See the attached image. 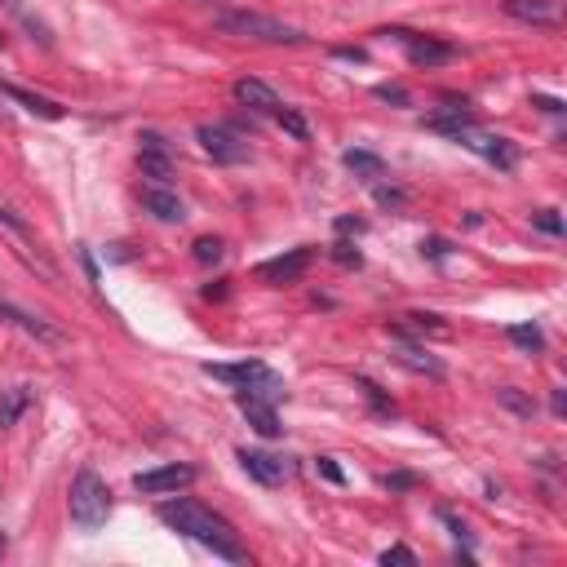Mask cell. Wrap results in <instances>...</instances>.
Segmentation results:
<instances>
[{"label": "cell", "instance_id": "obj_1", "mask_svg": "<svg viewBox=\"0 0 567 567\" xmlns=\"http://www.w3.org/2000/svg\"><path fill=\"white\" fill-rule=\"evenodd\" d=\"M160 523H169L173 532H182V536H191V541H200L204 550H213V554H218V559H226V563H244V559H249L231 523H226L222 514H213L209 505H200V501H187V497L160 501Z\"/></svg>", "mask_w": 567, "mask_h": 567}, {"label": "cell", "instance_id": "obj_2", "mask_svg": "<svg viewBox=\"0 0 567 567\" xmlns=\"http://www.w3.org/2000/svg\"><path fill=\"white\" fill-rule=\"evenodd\" d=\"M204 373L213 381L235 386V395H253V399H266V404H280L288 395L284 377L275 373V368H266L262 359H244V364H204Z\"/></svg>", "mask_w": 567, "mask_h": 567}, {"label": "cell", "instance_id": "obj_3", "mask_svg": "<svg viewBox=\"0 0 567 567\" xmlns=\"http://www.w3.org/2000/svg\"><path fill=\"white\" fill-rule=\"evenodd\" d=\"M222 36H240V40H262V45H302V32L297 27L280 23V18H266V14H253V9H222L213 18Z\"/></svg>", "mask_w": 567, "mask_h": 567}, {"label": "cell", "instance_id": "obj_4", "mask_svg": "<svg viewBox=\"0 0 567 567\" xmlns=\"http://www.w3.org/2000/svg\"><path fill=\"white\" fill-rule=\"evenodd\" d=\"M71 523H76L80 532H98L102 523L111 519V488L102 483L98 470H80L76 479H71Z\"/></svg>", "mask_w": 567, "mask_h": 567}, {"label": "cell", "instance_id": "obj_5", "mask_svg": "<svg viewBox=\"0 0 567 567\" xmlns=\"http://www.w3.org/2000/svg\"><path fill=\"white\" fill-rule=\"evenodd\" d=\"M452 142L470 147L474 156H483L488 164H497V169H514V164H519V147H514L510 138H497V133L474 129V120H470V125H461L457 133H452Z\"/></svg>", "mask_w": 567, "mask_h": 567}, {"label": "cell", "instance_id": "obj_6", "mask_svg": "<svg viewBox=\"0 0 567 567\" xmlns=\"http://www.w3.org/2000/svg\"><path fill=\"white\" fill-rule=\"evenodd\" d=\"M381 36L399 40V45L408 49V63L412 67H443V63H452V58H457V49H452V45H443V40H435V36L408 32V27H386Z\"/></svg>", "mask_w": 567, "mask_h": 567}, {"label": "cell", "instance_id": "obj_7", "mask_svg": "<svg viewBox=\"0 0 567 567\" xmlns=\"http://www.w3.org/2000/svg\"><path fill=\"white\" fill-rule=\"evenodd\" d=\"M195 138H200V147L209 151L218 164H244L249 160V142H244L231 125H200L195 129Z\"/></svg>", "mask_w": 567, "mask_h": 567}, {"label": "cell", "instance_id": "obj_8", "mask_svg": "<svg viewBox=\"0 0 567 567\" xmlns=\"http://www.w3.org/2000/svg\"><path fill=\"white\" fill-rule=\"evenodd\" d=\"M195 483V466H156V470H142L133 474V488L147 492V497H169V492H182Z\"/></svg>", "mask_w": 567, "mask_h": 567}, {"label": "cell", "instance_id": "obj_9", "mask_svg": "<svg viewBox=\"0 0 567 567\" xmlns=\"http://www.w3.org/2000/svg\"><path fill=\"white\" fill-rule=\"evenodd\" d=\"M240 466L249 470V479H257L262 488H280L284 479H293V461L275 457V452H262V448H240Z\"/></svg>", "mask_w": 567, "mask_h": 567}, {"label": "cell", "instance_id": "obj_10", "mask_svg": "<svg viewBox=\"0 0 567 567\" xmlns=\"http://www.w3.org/2000/svg\"><path fill=\"white\" fill-rule=\"evenodd\" d=\"M311 257L315 253L302 244V249H288L280 257H271V262H262V266H257V275H262L266 284H297L306 271H311Z\"/></svg>", "mask_w": 567, "mask_h": 567}, {"label": "cell", "instance_id": "obj_11", "mask_svg": "<svg viewBox=\"0 0 567 567\" xmlns=\"http://www.w3.org/2000/svg\"><path fill=\"white\" fill-rule=\"evenodd\" d=\"M138 164L151 182H173V160H169V147H164L160 133H142V151H138Z\"/></svg>", "mask_w": 567, "mask_h": 567}, {"label": "cell", "instance_id": "obj_12", "mask_svg": "<svg viewBox=\"0 0 567 567\" xmlns=\"http://www.w3.org/2000/svg\"><path fill=\"white\" fill-rule=\"evenodd\" d=\"M501 9L519 23H532V27H559V0H501Z\"/></svg>", "mask_w": 567, "mask_h": 567}, {"label": "cell", "instance_id": "obj_13", "mask_svg": "<svg viewBox=\"0 0 567 567\" xmlns=\"http://www.w3.org/2000/svg\"><path fill=\"white\" fill-rule=\"evenodd\" d=\"M235 404H240V412L249 417V426H253L262 439H280V435H284L275 404H266V399H253V395H235Z\"/></svg>", "mask_w": 567, "mask_h": 567}, {"label": "cell", "instance_id": "obj_14", "mask_svg": "<svg viewBox=\"0 0 567 567\" xmlns=\"http://www.w3.org/2000/svg\"><path fill=\"white\" fill-rule=\"evenodd\" d=\"M235 102H240V107H249V111H280L284 102H280V94H275L271 85H262V80H235Z\"/></svg>", "mask_w": 567, "mask_h": 567}, {"label": "cell", "instance_id": "obj_15", "mask_svg": "<svg viewBox=\"0 0 567 567\" xmlns=\"http://www.w3.org/2000/svg\"><path fill=\"white\" fill-rule=\"evenodd\" d=\"M0 94L5 98H14L18 107L23 111H32V116H40V120H63L67 111L58 107V102H49V98H40V94H32V89H18V85H5V80H0Z\"/></svg>", "mask_w": 567, "mask_h": 567}, {"label": "cell", "instance_id": "obj_16", "mask_svg": "<svg viewBox=\"0 0 567 567\" xmlns=\"http://www.w3.org/2000/svg\"><path fill=\"white\" fill-rule=\"evenodd\" d=\"M395 342H399V346H395V359H399L404 368H412V373H426V377H443V364H439L435 355H430V350L412 346L408 337H395Z\"/></svg>", "mask_w": 567, "mask_h": 567}, {"label": "cell", "instance_id": "obj_17", "mask_svg": "<svg viewBox=\"0 0 567 567\" xmlns=\"http://www.w3.org/2000/svg\"><path fill=\"white\" fill-rule=\"evenodd\" d=\"M142 204H147V209L156 213L160 222H182V218H187L182 200L173 191H164V187H147V191H142Z\"/></svg>", "mask_w": 567, "mask_h": 567}, {"label": "cell", "instance_id": "obj_18", "mask_svg": "<svg viewBox=\"0 0 567 567\" xmlns=\"http://www.w3.org/2000/svg\"><path fill=\"white\" fill-rule=\"evenodd\" d=\"M27 404H32V390H27V386H9V390H0V430L14 426V421L27 412Z\"/></svg>", "mask_w": 567, "mask_h": 567}, {"label": "cell", "instance_id": "obj_19", "mask_svg": "<svg viewBox=\"0 0 567 567\" xmlns=\"http://www.w3.org/2000/svg\"><path fill=\"white\" fill-rule=\"evenodd\" d=\"M342 164L355 178H364V182H381L386 178V164H381V156H373V151H346Z\"/></svg>", "mask_w": 567, "mask_h": 567}, {"label": "cell", "instance_id": "obj_20", "mask_svg": "<svg viewBox=\"0 0 567 567\" xmlns=\"http://www.w3.org/2000/svg\"><path fill=\"white\" fill-rule=\"evenodd\" d=\"M0 315H9L18 328H27V333L40 337V342H49V346H58V342H63V333H58V328H49L45 319H32L27 311H14V306H0Z\"/></svg>", "mask_w": 567, "mask_h": 567}, {"label": "cell", "instance_id": "obj_21", "mask_svg": "<svg viewBox=\"0 0 567 567\" xmlns=\"http://www.w3.org/2000/svg\"><path fill=\"white\" fill-rule=\"evenodd\" d=\"M5 9H9V14H14V18H18V23L27 27V32H32V40H40V45H49V40H54V36H49V27L40 23V18H36L32 9L23 5V0H5Z\"/></svg>", "mask_w": 567, "mask_h": 567}, {"label": "cell", "instance_id": "obj_22", "mask_svg": "<svg viewBox=\"0 0 567 567\" xmlns=\"http://www.w3.org/2000/svg\"><path fill=\"white\" fill-rule=\"evenodd\" d=\"M510 342L519 346V350H528V355L545 350V337H541V328H536V324H514L510 328Z\"/></svg>", "mask_w": 567, "mask_h": 567}, {"label": "cell", "instance_id": "obj_23", "mask_svg": "<svg viewBox=\"0 0 567 567\" xmlns=\"http://www.w3.org/2000/svg\"><path fill=\"white\" fill-rule=\"evenodd\" d=\"M222 240H213V235H204V240H195V262L200 266H213V262H222Z\"/></svg>", "mask_w": 567, "mask_h": 567}, {"label": "cell", "instance_id": "obj_24", "mask_svg": "<svg viewBox=\"0 0 567 567\" xmlns=\"http://www.w3.org/2000/svg\"><path fill=\"white\" fill-rule=\"evenodd\" d=\"M275 120H280V125H284L288 133H293V138H297V142H306V138H311V129H306V120H302V116H297V111H288V107H280V111H275Z\"/></svg>", "mask_w": 567, "mask_h": 567}, {"label": "cell", "instance_id": "obj_25", "mask_svg": "<svg viewBox=\"0 0 567 567\" xmlns=\"http://www.w3.org/2000/svg\"><path fill=\"white\" fill-rule=\"evenodd\" d=\"M373 195L381 209H408V191H399V187H377Z\"/></svg>", "mask_w": 567, "mask_h": 567}, {"label": "cell", "instance_id": "obj_26", "mask_svg": "<svg viewBox=\"0 0 567 567\" xmlns=\"http://www.w3.org/2000/svg\"><path fill=\"white\" fill-rule=\"evenodd\" d=\"M532 222H536V231H545V235H563V218L554 209H541Z\"/></svg>", "mask_w": 567, "mask_h": 567}, {"label": "cell", "instance_id": "obj_27", "mask_svg": "<svg viewBox=\"0 0 567 567\" xmlns=\"http://www.w3.org/2000/svg\"><path fill=\"white\" fill-rule=\"evenodd\" d=\"M501 404H505V408H514V412H523V417H532V399H523L514 386H505V390H501Z\"/></svg>", "mask_w": 567, "mask_h": 567}, {"label": "cell", "instance_id": "obj_28", "mask_svg": "<svg viewBox=\"0 0 567 567\" xmlns=\"http://www.w3.org/2000/svg\"><path fill=\"white\" fill-rule=\"evenodd\" d=\"M333 257H337V262H342V266H364V253H359L355 249V244H333Z\"/></svg>", "mask_w": 567, "mask_h": 567}, {"label": "cell", "instance_id": "obj_29", "mask_svg": "<svg viewBox=\"0 0 567 567\" xmlns=\"http://www.w3.org/2000/svg\"><path fill=\"white\" fill-rule=\"evenodd\" d=\"M381 563H417V554L408 550V545H390V550H381Z\"/></svg>", "mask_w": 567, "mask_h": 567}, {"label": "cell", "instance_id": "obj_30", "mask_svg": "<svg viewBox=\"0 0 567 567\" xmlns=\"http://www.w3.org/2000/svg\"><path fill=\"white\" fill-rule=\"evenodd\" d=\"M421 253L435 257V262H443V257L452 253V244H448V240H421Z\"/></svg>", "mask_w": 567, "mask_h": 567}, {"label": "cell", "instance_id": "obj_31", "mask_svg": "<svg viewBox=\"0 0 567 567\" xmlns=\"http://www.w3.org/2000/svg\"><path fill=\"white\" fill-rule=\"evenodd\" d=\"M377 98H381V102H408V89H399V85H377Z\"/></svg>", "mask_w": 567, "mask_h": 567}, {"label": "cell", "instance_id": "obj_32", "mask_svg": "<svg viewBox=\"0 0 567 567\" xmlns=\"http://www.w3.org/2000/svg\"><path fill=\"white\" fill-rule=\"evenodd\" d=\"M439 519L448 523V528H452V536H457V541H466V523H461L457 514H452V510H439Z\"/></svg>", "mask_w": 567, "mask_h": 567}, {"label": "cell", "instance_id": "obj_33", "mask_svg": "<svg viewBox=\"0 0 567 567\" xmlns=\"http://www.w3.org/2000/svg\"><path fill=\"white\" fill-rule=\"evenodd\" d=\"M319 474H324V479H333V483H342V479H346V474L337 470V461H333V457H319Z\"/></svg>", "mask_w": 567, "mask_h": 567}, {"label": "cell", "instance_id": "obj_34", "mask_svg": "<svg viewBox=\"0 0 567 567\" xmlns=\"http://www.w3.org/2000/svg\"><path fill=\"white\" fill-rule=\"evenodd\" d=\"M412 474H386V488H395V492H404V488H412Z\"/></svg>", "mask_w": 567, "mask_h": 567}, {"label": "cell", "instance_id": "obj_35", "mask_svg": "<svg viewBox=\"0 0 567 567\" xmlns=\"http://www.w3.org/2000/svg\"><path fill=\"white\" fill-rule=\"evenodd\" d=\"M536 107L550 111V116H563V102H554V98H536Z\"/></svg>", "mask_w": 567, "mask_h": 567}, {"label": "cell", "instance_id": "obj_36", "mask_svg": "<svg viewBox=\"0 0 567 567\" xmlns=\"http://www.w3.org/2000/svg\"><path fill=\"white\" fill-rule=\"evenodd\" d=\"M337 231H342V235H350V231H364V222H359V218H342V222H337Z\"/></svg>", "mask_w": 567, "mask_h": 567}, {"label": "cell", "instance_id": "obj_37", "mask_svg": "<svg viewBox=\"0 0 567 567\" xmlns=\"http://www.w3.org/2000/svg\"><path fill=\"white\" fill-rule=\"evenodd\" d=\"M550 408H554V412H559V417H563V412H567V399H563V390H554V399H550Z\"/></svg>", "mask_w": 567, "mask_h": 567}, {"label": "cell", "instance_id": "obj_38", "mask_svg": "<svg viewBox=\"0 0 567 567\" xmlns=\"http://www.w3.org/2000/svg\"><path fill=\"white\" fill-rule=\"evenodd\" d=\"M0 554H5V536H0Z\"/></svg>", "mask_w": 567, "mask_h": 567}]
</instances>
